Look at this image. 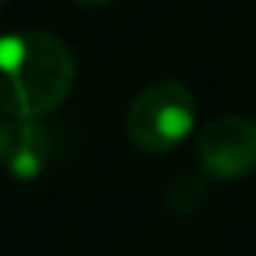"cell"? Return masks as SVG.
I'll list each match as a JSON object with an SVG mask.
<instances>
[{
	"instance_id": "obj_1",
	"label": "cell",
	"mask_w": 256,
	"mask_h": 256,
	"mask_svg": "<svg viewBox=\"0 0 256 256\" xmlns=\"http://www.w3.org/2000/svg\"><path fill=\"white\" fill-rule=\"evenodd\" d=\"M76 58L46 30L0 36V112L10 118H46L72 90Z\"/></svg>"
},
{
	"instance_id": "obj_2",
	"label": "cell",
	"mask_w": 256,
	"mask_h": 256,
	"mask_svg": "<svg viewBox=\"0 0 256 256\" xmlns=\"http://www.w3.org/2000/svg\"><path fill=\"white\" fill-rule=\"evenodd\" d=\"M196 96L181 82L148 84L126 112V136L145 154H169L196 130Z\"/></svg>"
},
{
	"instance_id": "obj_3",
	"label": "cell",
	"mask_w": 256,
	"mask_h": 256,
	"mask_svg": "<svg viewBox=\"0 0 256 256\" xmlns=\"http://www.w3.org/2000/svg\"><path fill=\"white\" fill-rule=\"evenodd\" d=\"M196 160L205 175L241 181L256 172V120L223 114L211 120L196 139Z\"/></svg>"
},
{
	"instance_id": "obj_4",
	"label": "cell",
	"mask_w": 256,
	"mask_h": 256,
	"mask_svg": "<svg viewBox=\"0 0 256 256\" xmlns=\"http://www.w3.org/2000/svg\"><path fill=\"white\" fill-rule=\"evenodd\" d=\"M48 157H52V136L40 124V118H16L12 139L0 166L18 181H30L42 175V169L48 166Z\"/></svg>"
},
{
	"instance_id": "obj_5",
	"label": "cell",
	"mask_w": 256,
	"mask_h": 256,
	"mask_svg": "<svg viewBox=\"0 0 256 256\" xmlns=\"http://www.w3.org/2000/svg\"><path fill=\"white\" fill-rule=\"evenodd\" d=\"M202 202H205V184H202L196 175H181V178H175V181L169 184V190H166V205H169L175 214H181V217L199 211Z\"/></svg>"
},
{
	"instance_id": "obj_6",
	"label": "cell",
	"mask_w": 256,
	"mask_h": 256,
	"mask_svg": "<svg viewBox=\"0 0 256 256\" xmlns=\"http://www.w3.org/2000/svg\"><path fill=\"white\" fill-rule=\"evenodd\" d=\"M12 124H16V118H10V114L0 112V163H4L6 148H10V139H12Z\"/></svg>"
},
{
	"instance_id": "obj_7",
	"label": "cell",
	"mask_w": 256,
	"mask_h": 256,
	"mask_svg": "<svg viewBox=\"0 0 256 256\" xmlns=\"http://www.w3.org/2000/svg\"><path fill=\"white\" fill-rule=\"evenodd\" d=\"M76 6H106V4H112V0H72Z\"/></svg>"
},
{
	"instance_id": "obj_8",
	"label": "cell",
	"mask_w": 256,
	"mask_h": 256,
	"mask_svg": "<svg viewBox=\"0 0 256 256\" xmlns=\"http://www.w3.org/2000/svg\"><path fill=\"white\" fill-rule=\"evenodd\" d=\"M4 6H6V0H0V10H4Z\"/></svg>"
}]
</instances>
